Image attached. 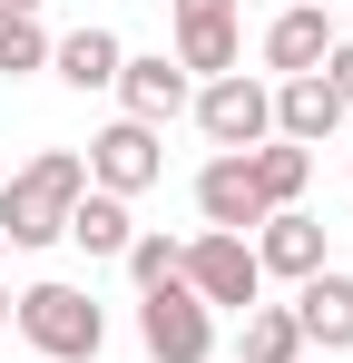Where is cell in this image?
<instances>
[{
  "instance_id": "1",
  "label": "cell",
  "mask_w": 353,
  "mask_h": 363,
  "mask_svg": "<svg viewBox=\"0 0 353 363\" xmlns=\"http://www.w3.org/2000/svg\"><path fill=\"white\" fill-rule=\"evenodd\" d=\"M79 186H89V157L79 147H40L0 196V245H50L69 226V206H79Z\"/></svg>"
},
{
  "instance_id": "2",
  "label": "cell",
  "mask_w": 353,
  "mask_h": 363,
  "mask_svg": "<svg viewBox=\"0 0 353 363\" xmlns=\"http://www.w3.org/2000/svg\"><path fill=\"white\" fill-rule=\"evenodd\" d=\"M10 324H20L50 363H89L108 344V314L79 295V285H30V295H10Z\"/></svg>"
},
{
  "instance_id": "3",
  "label": "cell",
  "mask_w": 353,
  "mask_h": 363,
  "mask_svg": "<svg viewBox=\"0 0 353 363\" xmlns=\"http://www.w3.org/2000/svg\"><path fill=\"white\" fill-rule=\"evenodd\" d=\"M176 285L206 304H235V314H255V295H265V265H255V245L245 236H196L186 255H176Z\"/></svg>"
},
{
  "instance_id": "4",
  "label": "cell",
  "mask_w": 353,
  "mask_h": 363,
  "mask_svg": "<svg viewBox=\"0 0 353 363\" xmlns=\"http://www.w3.org/2000/svg\"><path fill=\"white\" fill-rule=\"evenodd\" d=\"M196 128H206L226 157H245V147H265V138H275V89H265V79H245V69H226V79H206V89H196Z\"/></svg>"
},
{
  "instance_id": "5",
  "label": "cell",
  "mask_w": 353,
  "mask_h": 363,
  "mask_svg": "<svg viewBox=\"0 0 353 363\" xmlns=\"http://www.w3.org/2000/svg\"><path fill=\"white\" fill-rule=\"evenodd\" d=\"M138 344L157 363H206L216 354V314L186 295V285H147V304H138Z\"/></svg>"
},
{
  "instance_id": "6",
  "label": "cell",
  "mask_w": 353,
  "mask_h": 363,
  "mask_svg": "<svg viewBox=\"0 0 353 363\" xmlns=\"http://www.w3.org/2000/svg\"><path fill=\"white\" fill-rule=\"evenodd\" d=\"M167 177V147H157V128H138V118H118L89 138V186L99 196H138V186H157Z\"/></svg>"
},
{
  "instance_id": "7",
  "label": "cell",
  "mask_w": 353,
  "mask_h": 363,
  "mask_svg": "<svg viewBox=\"0 0 353 363\" xmlns=\"http://www.w3.org/2000/svg\"><path fill=\"white\" fill-rule=\"evenodd\" d=\"M245 245H255V265H265V275H294V285H304V275H324V216H304V206H275Z\"/></svg>"
},
{
  "instance_id": "8",
  "label": "cell",
  "mask_w": 353,
  "mask_h": 363,
  "mask_svg": "<svg viewBox=\"0 0 353 363\" xmlns=\"http://www.w3.org/2000/svg\"><path fill=\"white\" fill-rule=\"evenodd\" d=\"M196 216H206V236H255V226H265V196L245 177V157H216V167L196 177Z\"/></svg>"
},
{
  "instance_id": "9",
  "label": "cell",
  "mask_w": 353,
  "mask_h": 363,
  "mask_svg": "<svg viewBox=\"0 0 353 363\" xmlns=\"http://www.w3.org/2000/svg\"><path fill=\"white\" fill-rule=\"evenodd\" d=\"M324 50H334V20H324V0H294V10H275V30H265V69H275V79H304V69H324Z\"/></svg>"
},
{
  "instance_id": "10",
  "label": "cell",
  "mask_w": 353,
  "mask_h": 363,
  "mask_svg": "<svg viewBox=\"0 0 353 363\" xmlns=\"http://www.w3.org/2000/svg\"><path fill=\"white\" fill-rule=\"evenodd\" d=\"M344 128V99L324 89V69H304V79H275V138H294V147H324Z\"/></svg>"
},
{
  "instance_id": "11",
  "label": "cell",
  "mask_w": 353,
  "mask_h": 363,
  "mask_svg": "<svg viewBox=\"0 0 353 363\" xmlns=\"http://www.w3.org/2000/svg\"><path fill=\"white\" fill-rule=\"evenodd\" d=\"M118 99H128V118H138V128H167L176 108H186V69H176L167 50H147V60L118 69Z\"/></svg>"
},
{
  "instance_id": "12",
  "label": "cell",
  "mask_w": 353,
  "mask_h": 363,
  "mask_svg": "<svg viewBox=\"0 0 353 363\" xmlns=\"http://www.w3.org/2000/svg\"><path fill=\"white\" fill-rule=\"evenodd\" d=\"M294 324H304V344H324V354H353V275H304V295H294Z\"/></svg>"
},
{
  "instance_id": "13",
  "label": "cell",
  "mask_w": 353,
  "mask_h": 363,
  "mask_svg": "<svg viewBox=\"0 0 353 363\" xmlns=\"http://www.w3.org/2000/svg\"><path fill=\"white\" fill-rule=\"evenodd\" d=\"M245 177H255L265 216H275V206H294V196H304V177H314V147H294V138H265V147H245Z\"/></svg>"
},
{
  "instance_id": "14",
  "label": "cell",
  "mask_w": 353,
  "mask_h": 363,
  "mask_svg": "<svg viewBox=\"0 0 353 363\" xmlns=\"http://www.w3.org/2000/svg\"><path fill=\"white\" fill-rule=\"evenodd\" d=\"M50 60H59V79H69V89L89 99V89H118V69H128V50H118V30H69V40H59Z\"/></svg>"
},
{
  "instance_id": "15",
  "label": "cell",
  "mask_w": 353,
  "mask_h": 363,
  "mask_svg": "<svg viewBox=\"0 0 353 363\" xmlns=\"http://www.w3.org/2000/svg\"><path fill=\"white\" fill-rule=\"evenodd\" d=\"M69 245H89V255H128V196H99V186H79V206H69V226H59Z\"/></svg>"
},
{
  "instance_id": "16",
  "label": "cell",
  "mask_w": 353,
  "mask_h": 363,
  "mask_svg": "<svg viewBox=\"0 0 353 363\" xmlns=\"http://www.w3.org/2000/svg\"><path fill=\"white\" fill-rule=\"evenodd\" d=\"M235 363H304V324H294V304H255L245 334H235Z\"/></svg>"
},
{
  "instance_id": "17",
  "label": "cell",
  "mask_w": 353,
  "mask_h": 363,
  "mask_svg": "<svg viewBox=\"0 0 353 363\" xmlns=\"http://www.w3.org/2000/svg\"><path fill=\"white\" fill-rule=\"evenodd\" d=\"M176 69L226 79V69H235V20H186V30H176Z\"/></svg>"
},
{
  "instance_id": "18",
  "label": "cell",
  "mask_w": 353,
  "mask_h": 363,
  "mask_svg": "<svg viewBox=\"0 0 353 363\" xmlns=\"http://www.w3.org/2000/svg\"><path fill=\"white\" fill-rule=\"evenodd\" d=\"M30 69H50V30L40 20H0V79H30Z\"/></svg>"
},
{
  "instance_id": "19",
  "label": "cell",
  "mask_w": 353,
  "mask_h": 363,
  "mask_svg": "<svg viewBox=\"0 0 353 363\" xmlns=\"http://www.w3.org/2000/svg\"><path fill=\"white\" fill-rule=\"evenodd\" d=\"M176 255H186V245H167V236H128V275H138V295H147V285H176Z\"/></svg>"
},
{
  "instance_id": "20",
  "label": "cell",
  "mask_w": 353,
  "mask_h": 363,
  "mask_svg": "<svg viewBox=\"0 0 353 363\" xmlns=\"http://www.w3.org/2000/svg\"><path fill=\"white\" fill-rule=\"evenodd\" d=\"M324 89L353 108V40H334V50H324Z\"/></svg>"
},
{
  "instance_id": "21",
  "label": "cell",
  "mask_w": 353,
  "mask_h": 363,
  "mask_svg": "<svg viewBox=\"0 0 353 363\" xmlns=\"http://www.w3.org/2000/svg\"><path fill=\"white\" fill-rule=\"evenodd\" d=\"M186 20H235V0H176V30Z\"/></svg>"
},
{
  "instance_id": "22",
  "label": "cell",
  "mask_w": 353,
  "mask_h": 363,
  "mask_svg": "<svg viewBox=\"0 0 353 363\" xmlns=\"http://www.w3.org/2000/svg\"><path fill=\"white\" fill-rule=\"evenodd\" d=\"M0 20H40V0H0Z\"/></svg>"
},
{
  "instance_id": "23",
  "label": "cell",
  "mask_w": 353,
  "mask_h": 363,
  "mask_svg": "<svg viewBox=\"0 0 353 363\" xmlns=\"http://www.w3.org/2000/svg\"><path fill=\"white\" fill-rule=\"evenodd\" d=\"M0 324H10V295H0Z\"/></svg>"
},
{
  "instance_id": "24",
  "label": "cell",
  "mask_w": 353,
  "mask_h": 363,
  "mask_svg": "<svg viewBox=\"0 0 353 363\" xmlns=\"http://www.w3.org/2000/svg\"><path fill=\"white\" fill-rule=\"evenodd\" d=\"M0 255H10V245H0Z\"/></svg>"
}]
</instances>
